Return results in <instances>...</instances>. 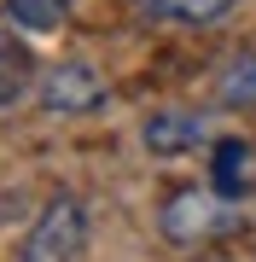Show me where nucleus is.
Listing matches in <instances>:
<instances>
[{
    "label": "nucleus",
    "mask_w": 256,
    "mask_h": 262,
    "mask_svg": "<svg viewBox=\"0 0 256 262\" xmlns=\"http://www.w3.org/2000/svg\"><path fill=\"white\" fill-rule=\"evenodd\" d=\"M82 245H87V210L76 198H53V204L35 215L18 262H76Z\"/></svg>",
    "instance_id": "nucleus-1"
},
{
    "label": "nucleus",
    "mask_w": 256,
    "mask_h": 262,
    "mask_svg": "<svg viewBox=\"0 0 256 262\" xmlns=\"http://www.w3.org/2000/svg\"><path fill=\"white\" fill-rule=\"evenodd\" d=\"M105 99V76L94 64H82V58H70V64H53L41 70V105L47 111H94V105Z\"/></svg>",
    "instance_id": "nucleus-2"
},
{
    "label": "nucleus",
    "mask_w": 256,
    "mask_h": 262,
    "mask_svg": "<svg viewBox=\"0 0 256 262\" xmlns=\"http://www.w3.org/2000/svg\"><path fill=\"white\" fill-rule=\"evenodd\" d=\"M216 227H227V215H221V204L210 192H175L169 204H163V233L175 245H192V239L216 233Z\"/></svg>",
    "instance_id": "nucleus-3"
},
{
    "label": "nucleus",
    "mask_w": 256,
    "mask_h": 262,
    "mask_svg": "<svg viewBox=\"0 0 256 262\" xmlns=\"http://www.w3.org/2000/svg\"><path fill=\"white\" fill-rule=\"evenodd\" d=\"M140 140H146V151H157V158H175V151L198 146L204 128H198V117H187V111H152L146 128H140Z\"/></svg>",
    "instance_id": "nucleus-4"
},
{
    "label": "nucleus",
    "mask_w": 256,
    "mask_h": 262,
    "mask_svg": "<svg viewBox=\"0 0 256 262\" xmlns=\"http://www.w3.org/2000/svg\"><path fill=\"white\" fill-rule=\"evenodd\" d=\"M70 0H6V24L24 29V35H53L64 24Z\"/></svg>",
    "instance_id": "nucleus-5"
},
{
    "label": "nucleus",
    "mask_w": 256,
    "mask_h": 262,
    "mask_svg": "<svg viewBox=\"0 0 256 262\" xmlns=\"http://www.w3.org/2000/svg\"><path fill=\"white\" fill-rule=\"evenodd\" d=\"M140 12L163 24H216L221 12H233V0H140Z\"/></svg>",
    "instance_id": "nucleus-6"
},
{
    "label": "nucleus",
    "mask_w": 256,
    "mask_h": 262,
    "mask_svg": "<svg viewBox=\"0 0 256 262\" xmlns=\"http://www.w3.org/2000/svg\"><path fill=\"white\" fill-rule=\"evenodd\" d=\"M24 94H29V58H24L18 41L0 29V111H6V105H18Z\"/></svg>",
    "instance_id": "nucleus-7"
},
{
    "label": "nucleus",
    "mask_w": 256,
    "mask_h": 262,
    "mask_svg": "<svg viewBox=\"0 0 256 262\" xmlns=\"http://www.w3.org/2000/svg\"><path fill=\"white\" fill-rule=\"evenodd\" d=\"M221 105H233V111H256V53L233 58V64L221 70Z\"/></svg>",
    "instance_id": "nucleus-8"
},
{
    "label": "nucleus",
    "mask_w": 256,
    "mask_h": 262,
    "mask_svg": "<svg viewBox=\"0 0 256 262\" xmlns=\"http://www.w3.org/2000/svg\"><path fill=\"white\" fill-rule=\"evenodd\" d=\"M245 158H250V151L239 146V140H221V146H216V187L227 192V198L245 187V181H239V163H245Z\"/></svg>",
    "instance_id": "nucleus-9"
}]
</instances>
